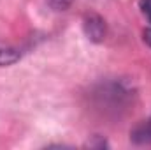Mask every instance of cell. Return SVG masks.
Wrapping results in <instances>:
<instances>
[{
    "label": "cell",
    "instance_id": "3957f363",
    "mask_svg": "<svg viewBox=\"0 0 151 150\" xmlns=\"http://www.w3.org/2000/svg\"><path fill=\"white\" fill-rule=\"evenodd\" d=\"M19 57H21V53H19L16 48H12V46H5V44L0 42V67H4V66H11V64L18 62Z\"/></svg>",
    "mask_w": 151,
    "mask_h": 150
},
{
    "label": "cell",
    "instance_id": "6da1fadb",
    "mask_svg": "<svg viewBox=\"0 0 151 150\" xmlns=\"http://www.w3.org/2000/svg\"><path fill=\"white\" fill-rule=\"evenodd\" d=\"M84 34L93 42H102L106 39V21L99 14H86L84 16Z\"/></svg>",
    "mask_w": 151,
    "mask_h": 150
},
{
    "label": "cell",
    "instance_id": "7a4b0ae2",
    "mask_svg": "<svg viewBox=\"0 0 151 150\" xmlns=\"http://www.w3.org/2000/svg\"><path fill=\"white\" fill-rule=\"evenodd\" d=\"M130 140L137 145H151V117L130 133Z\"/></svg>",
    "mask_w": 151,
    "mask_h": 150
},
{
    "label": "cell",
    "instance_id": "8992f818",
    "mask_svg": "<svg viewBox=\"0 0 151 150\" xmlns=\"http://www.w3.org/2000/svg\"><path fill=\"white\" fill-rule=\"evenodd\" d=\"M142 36H144V42H146V44L151 48V28H146Z\"/></svg>",
    "mask_w": 151,
    "mask_h": 150
},
{
    "label": "cell",
    "instance_id": "5b68a950",
    "mask_svg": "<svg viewBox=\"0 0 151 150\" xmlns=\"http://www.w3.org/2000/svg\"><path fill=\"white\" fill-rule=\"evenodd\" d=\"M72 0H51V5L56 9V11H65L69 5H70Z\"/></svg>",
    "mask_w": 151,
    "mask_h": 150
},
{
    "label": "cell",
    "instance_id": "277c9868",
    "mask_svg": "<svg viewBox=\"0 0 151 150\" xmlns=\"http://www.w3.org/2000/svg\"><path fill=\"white\" fill-rule=\"evenodd\" d=\"M139 7H141L142 14L150 20L151 23V0H139Z\"/></svg>",
    "mask_w": 151,
    "mask_h": 150
}]
</instances>
